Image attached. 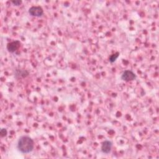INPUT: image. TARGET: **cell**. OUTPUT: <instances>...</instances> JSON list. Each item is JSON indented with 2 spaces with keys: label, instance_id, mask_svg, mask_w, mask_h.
I'll return each mask as SVG.
<instances>
[{
  "label": "cell",
  "instance_id": "obj_6",
  "mask_svg": "<svg viewBox=\"0 0 159 159\" xmlns=\"http://www.w3.org/2000/svg\"><path fill=\"white\" fill-rule=\"evenodd\" d=\"M29 75V72L26 70L17 69L15 71V77L17 79L24 78L27 77Z\"/></svg>",
  "mask_w": 159,
  "mask_h": 159
},
{
  "label": "cell",
  "instance_id": "obj_8",
  "mask_svg": "<svg viewBox=\"0 0 159 159\" xmlns=\"http://www.w3.org/2000/svg\"><path fill=\"white\" fill-rule=\"evenodd\" d=\"M0 134H1V137H5L7 135V130L6 129H4V128L1 129V131H0Z\"/></svg>",
  "mask_w": 159,
  "mask_h": 159
},
{
  "label": "cell",
  "instance_id": "obj_5",
  "mask_svg": "<svg viewBox=\"0 0 159 159\" xmlns=\"http://www.w3.org/2000/svg\"><path fill=\"white\" fill-rule=\"evenodd\" d=\"M112 143L111 141L109 140H104L101 145V151L102 153L107 154L109 153L111 151V148H112Z\"/></svg>",
  "mask_w": 159,
  "mask_h": 159
},
{
  "label": "cell",
  "instance_id": "obj_2",
  "mask_svg": "<svg viewBox=\"0 0 159 159\" xmlns=\"http://www.w3.org/2000/svg\"><path fill=\"white\" fill-rule=\"evenodd\" d=\"M135 78H136L135 74L132 71L129 70H125L121 75V79L125 81H133Z\"/></svg>",
  "mask_w": 159,
  "mask_h": 159
},
{
  "label": "cell",
  "instance_id": "obj_9",
  "mask_svg": "<svg viewBox=\"0 0 159 159\" xmlns=\"http://www.w3.org/2000/svg\"><path fill=\"white\" fill-rule=\"evenodd\" d=\"M11 2L15 5V6H19L21 3H22V1L20 0H14V1H12Z\"/></svg>",
  "mask_w": 159,
  "mask_h": 159
},
{
  "label": "cell",
  "instance_id": "obj_1",
  "mask_svg": "<svg viewBox=\"0 0 159 159\" xmlns=\"http://www.w3.org/2000/svg\"><path fill=\"white\" fill-rule=\"evenodd\" d=\"M34 148L33 140L27 135L20 137L17 142V148L22 153H29Z\"/></svg>",
  "mask_w": 159,
  "mask_h": 159
},
{
  "label": "cell",
  "instance_id": "obj_3",
  "mask_svg": "<svg viewBox=\"0 0 159 159\" xmlns=\"http://www.w3.org/2000/svg\"><path fill=\"white\" fill-rule=\"evenodd\" d=\"M29 13L32 16L40 17L43 14V10L40 6H32L29 9Z\"/></svg>",
  "mask_w": 159,
  "mask_h": 159
},
{
  "label": "cell",
  "instance_id": "obj_7",
  "mask_svg": "<svg viewBox=\"0 0 159 159\" xmlns=\"http://www.w3.org/2000/svg\"><path fill=\"white\" fill-rule=\"evenodd\" d=\"M119 52H116L115 53H113L112 55H111L110 57H109V60L111 63H113L114 62L117 58L119 57Z\"/></svg>",
  "mask_w": 159,
  "mask_h": 159
},
{
  "label": "cell",
  "instance_id": "obj_4",
  "mask_svg": "<svg viewBox=\"0 0 159 159\" xmlns=\"http://www.w3.org/2000/svg\"><path fill=\"white\" fill-rule=\"evenodd\" d=\"M20 46V42L19 40H15L12 42L7 43V50L10 53L15 52Z\"/></svg>",
  "mask_w": 159,
  "mask_h": 159
}]
</instances>
